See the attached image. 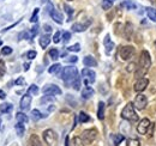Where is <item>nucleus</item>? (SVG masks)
Returning <instances> with one entry per match:
<instances>
[{
	"mask_svg": "<svg viewBox=\"0 0 156 146\" xmlns=\"http://www.w3.org/2000/svg\"><path fill=\"white\" fill-rule=\"evenodd\" d=\"M151 66V60H150V54L147 52V50H143L140 53L139 56V66L136 68V72H135V77L137 79L139 78H143Z\"/></svg>",
	"mask_w": 156,
	"mask_h": 146,
	"instance_id": "nucleus-1",
	"label": "nucleus"
},
{
	"mask_svg": "<svg viewBox=\"0 0 156 146\" xmlns=\"http://www.w3.org/2000/svg\"><path fill=\"white\" fill-rule=\"evenodd\" d=\"M121 117L130 121V122H136L138 121V115H137L136 110H135V106L133 103H127L125 106V108L121 111Z\"/></svg>",
	"mask_w": 156,
	"mask_h": 146,
	"instance_id": "nucleus-2",
	"label": "nucleus"
},
{
	"mask_svg": "<svg viewBox=\"0 0 156 146\" xmlns=\"http://www.w3.org/2000/svg\"><path fill=\"white\" fill-rule=\"evenodd\" d=\"M77 75H78V71L75 66H67V67H65V68L61 71V73H60V78H61L64 82H66V83L73 82Z\"/></svg>",
	"mask_w": 156,
	"mask_h": 146,
	"instance_id": "nucleus-3",
	"label": "nucleus"
},
{
	"mask_svg": "<svg viewBox=\"0 0 156 146\" xmlns=\"http://www.w3.org/2000/svg\"><path fill=\"white\" fill-rule=\"evenodd\" d=\"M135 55V48L132 46H125V47H121L120 50H119V56L121 60L126 61V60H130L132 56Z\"/></svg>",
	"mask_w": 156,
	"mask_h": 146,
	"instance_id": "nucleus-4",
	"label": "nucleus"
},
{
	"mask_svg": "<svg viewBox=\"0 0 156 146\" xmlns=\"http://www.w3.org/2000/svg\"><path fill=\"white\" fill-rule=\"evenodd\" d=\"M42 135H43L44 143L48 144L49 146L55 144V141H57V139H58V137H57V134H55V132H54L53 129H46Z\"/></svg>",
	"mask_w": 156,
	"mask_h": 146,
	"instance_id": "nucleus-5",
	"label": "nucleus"
},
{
	"mask_svg": "<svg viewBox=\"0 0 156 146\" xmlns=\"http://www.w3.org/2000/svg\"><path fill=\"white\" fill-rule=\"evenodd\" d=\"M96 137H98V130H96V129H87V130H84L83 134H82V139H83V141H84L85 144L93 143V141L96 139Z\"/></svg>",
	"mask_w": 156,
	"mask_h": 146,
	"instance_id": "nucleus-6",
	"label": "nucleus"
},
{
	"mask_svg": "<svg viewBox=\"0 0 156 146\" xmlns=\"http://www.w3.org/2000/svg\"><path fill=\"white\" fill-rule=\"evenodd\" d=\"M147 104H148V98H147V96H144V95H142V93H138L136 96V98H135V102H133L135 108H137V109H139V110H143L147 107Z\"/></svg>",
	"mask_w": 156,
	"mask_h": 146,
	"instance_id": "nucleus-7",
	"label": "nucleus"
},
{
	"mask_svg": "<svg viewBox=\"0 0 156 146\" xmlns=\"http://www.w3.org/2000/svg\"><path fill=\"white\" fill-rule=\"evenodd\" d=\"M82 77H83V79H84L85 84L89 85V84H93V83L95 82L96 74H95V72H94L93 70H90V68H84V70L82 71Z\"/></svg>",
	"mask_w": 156,
	"mask_h": 146,
	"instance_id": "nucleus-8",
	"label": "nucleus"
},
{
	"mask_svg": "<svg viewBox=\"0 0 156 146\" xmlns=\"http://www.w3.org/2000/svg\"><path fill=\"white\" fill-rule=\"evenodd\" d=\"M42 92L44 95H51V96H55V95H60L61 93V90L60 88L54 85V84H48L46 85L43 89H42Z\"/></svg>",
	"mask_w": 156,
	"mask_h": 146,
	"instance_id": "nucleus-9",
	"label": "nucleus"
},
{
	"mask_svg": "<svg viewBox=\"0 0 156 146\" xmlns=\"http://www.w3.org/2000/svg\"><path fill=\"white\" fill-rule=\"evenodd\" d=\"M150 121L148 120V119H143V120H140V122H139V125L137 126V132L139 133V134H147V132H148V129L150 127Z\"/></svg>",
	"mask_w": 156,
	"mask_h": 146,
	"instance_id": "nucleus-10",
	"label": "nucleus"
},
{
	"mask_svg": "<svg viewBox=\"0 0 156 146\" xmlns=\"http://www.w3.org/2000/svg\"><path fill=\"white\" fill-rule=\"evenodd\" d=\"M148 84H149V80L147 78H139V79H137L136 84H135V91L137 92L144 91L147 89Z\"/></svg>",
	"mask_w": 156,
	"mask_h": 146,
	"instance_id": "nucleus-11",
	"label": "nucleus"
},
{
	"mask_svg": "<svg viewBox=\"0 0 156 146\" xmlns=\"http://www.w3.org/2000/svg\"><path fill=\"white\" fill-rule=\"evenodd\" d=\"M30 104H31V96L29 93H27L20 99V109L23 110V111H25V110L29 109Z\"/></svg>",
	"mask_w": 156,
	"mask_h": 146,
	"instance_id": "nucleus-12",
	"label": "nucleus"
},
{
	"mask_svg": "<svg viewBox=\"0 0 156 146\" xmlns=\"http://www.w3.org/2000/svg\"><path fill=\"white\" fill-rule=\"evenodd\" d=\"M49 15H51V17L52 19H54V22H57L58 24H61L62 23V16L59 13L58 11L49 4Z\"/></svg>",
	"mask_w": 156,
	"mask_h": 146,
	"instance_id": "nucleus-13",
	"label": "nucleus"
},
{
	"mask_svg": "<svg viewBox=\"0 0 156 146\" xmlns=\"http://www.w3.org/2000/svg\"><path fill=\"white\" fill-rule=\"evenodd\" d=\"M103 43H105V47H106V53L109 54V53L113 50V48H114V43L112 42V40H111V36H109V35H107V36L105 37Z\"/></svg>",
	"mask_w": 156,
	"mask_h": 146,
	"instance_id": "nucleus-14",
	"label": "nucleus"
},
{
	"mask_svg": "<svg viewBox=\"0 0 156 146\" xmlns=\"http://www.w3.org/2000/svg\"><path fill=\"white\" fill-rule=\"evenodd\" d=\"M90 24V20H88L85 24H80V23H75L73 25H72V30L73 31H76V33H83L84 30H87V28H88V25Z\"/></svg>",
	"mask_w": 156,
	"mask_h": 146,
	"instance_id": "nucleus-15",
	"label": "nucleus"
},
{
	"mask_svg": "<svg viewBox=\"0 0 156 146\" xmlns=\"http://www.w3.org/2000/svg\"><path fill=\"white\" fill-rule=\"evenodd\" d=\"M93 96H94V90H93V88L85 86V88L82 90V98H83V99H89V98H91Z\"/></svg>",
	"mask_w": 156,
	"mask_h": 146,
	"instance_id": "nucleus-16",
	"label": "nucleus"
},
{
	"mask_svg": "<svg viewBox=\"0 0 156 146\" xmlns=\"http://www.w3.org/2000/svg\"><path fill=\"white\" fill-rule=\"evenodd\" d=\"M83 64H84L85 66H88V67H95V66L98 65V61H96L93 56L88 55V56H85V57L83 59Z\"/></svg>",
	"mask_w": 156,
	"mask_h": 146,
	"instance_id": "nucleus-17",
	"label": "nucleus"
},
{
	"mask_svg": "<svg viewBox=\"0 0 156 146\" xmlns=\"http://www.w3.org/2000/svg\"><path fill=\"white\" fill-rule=\"evenodd\" d=\"M49 42H51V36H49V35H42L41 38H40V46H41L43 49L48 47Z\"/></svg>",
	"mask_w": 156,
	"mask_h": 146,
	"instance_id": "nucleus-18",
	"label": "nucleus"
},
{
	"mask_svg": "<svg viewBox=\"0 0 156 146\" xmlns=\"http://www.w3.org/2000/svg\"><path fill=\"white\" fill-rule=\"evenodd\" d=\"M60 71H61V65L60 64H54L48 68V72L51 74H59Z\"/></svg>",
	"mask_w": 156,
	"mask_h": 146,
	"instance_id": "nucleus-19",
	"label": "nucleus"
},
{
	"mask_svg": "<svg viewBox=\"0 0 156 146\" xmlns=\"http://www.w3.org/2000/svg\"><path fill=\"white\" fill-rule=\"evenodd\" d=\"M12 108H13V106L11 103H2V104H0V111L4 113V114L10 113L12 110Z\"/></svg>",
	"mask_w": 156,
	"mask_h": 146,
	"instance_id": "nucleus-20",
	"label": "nucleus"
},
{
	"mask_svg": "<svg viewBox=\"0 0 156 146\" xmlns=\"http://www.w3.org/2000/svg\"><path fill=\"white\" fill-rule=\"evenodd\" d=\"M98 117L100 120H103V119H105V103H103V102H100V103H98Z\"/></svg>",
	"mask_w": 156,
	"mask_h": 146,
	"instance_id": "nucleus-21",
	"label": "nucleus"
},
{
	"mask_svg": "<svg viewBox=\"0 0 156 146\" xmlns=\"http://www.w3.org/2000/svg\"><path fill=\"white\" fill-rule=\"evenodd\" d=\"M30 145L31 146H43L42 145V143H41V140H40V138L36 135V134H33V135L30 137Z\"/></svg>",
	"mask_w": 156,
	"mask_h": 146,
	"instance_id": "nucleus-22",
	"label": "nucleus"
},
{
	"mask_svg": "<svg viewBox=\"0 0 156 146\" xmlns=\"http://www.w3.org/2000/svg\"><path fill=\"white\" fill-rule=\"evenodd\" d=\"M132 31H133V26H132L130 23H127V24H126V28H125V38H126V40H131Z\"/></svg>",
	"mask_w": 156,
	"mask_h": 146,
	"instance_id": "nucleus-23",
	"label": "nucleus"
},
{
	"mask_svg": "<svg viewBox=\"0 0 156 146\" xmlns=\"http://www.w3.org/2000/svg\"><path fill=\"white\" fill-rule=\"evenodd\" d=\"M78 120H79L80 123H85V122L90 121V116L88 114H85L84 111H80L79 115H78Z\"/></svg>",
	"mask_w": 156,
	"mask_h": 146,
	"instance_id": "nucleus-24",
	"label": "nucleus"
},
{
	"mask_svg": "<svg viewBox=\"0 0 156 146\" xmlns=\"http://www.w3.org/2000/svg\"><path fill=\"white\" fill-rule=\"evenodd\" d=\"M46 115H42L41 113H40V110L37 109H34L31 111V117H33V120L34 121H39L40 119H42V117H44Z\"/></svg>",
	"mask_w": 156,
	"mask_h": 146,
	"instance_id": "nucleus-25",
	"label": "nucleus"
},
{
	"mask_svg": "<svg viewBox=\"0 0 156 146\" xmlns=\"http://www.w3.org/2000/svg\"><path fill=\"white\" fill-rule=\"evenodd\" d=\"M16 119L18 122H22V123H27L28 122V116L23 113H17L16 114Z\"/></svg>",
	"mask_w": 156,
	"mask_h": 146,
	"instance_id": "nucleus-26",
	"label": "nucleus"
},
{
	"mask_svg": "<svg viewBox=\"0 0 156 146\" xmlns=\"http://www.w3.org/2000/svg\"><path fill=\"white\" fill-rule=\"evenodd\" d=\"M15 128H16V132H17V134L20 137H22L24 134V132H25V127H24V125L22 122H17V125L15 126Z\"/></svg>",
	"mask_w": 156,
	"mask_h": 146,
	"instance_id": "nucleus-27",
	"label": "nucleus"
},
{
	"mask_svg": "<svg viewBox=\"0 0 156 146\" xmlns=\"http://www.w3.org/2000/svg\"><path fill=\"white\" fill-rule=\"evenodd\" d=\"M147 15H148V17L151 19L153 22H156V10L155 9H151V7L147 9Z\"/></svg>",
	"mask_w": 156,
	"mask_h": 146,
	"instance_id": "nucleus-28",
	"label": "nucleus"
},
{
	"mask_svg": "<svg viewBox=\"0 0 156 146\" xmlns=\"http://www.w3.org/2000/svg\"><path fill=\"white\" fill-rule=\"evenodd\" d=\"M102 9L103 10H109L112 6H113V0H102V4H101Z\"/></svg>",
	"mask_w": 156,
	"mask_h": 146,
	"instance_id": "nucleus-29",
	"label": "nucleus"
},
{
	"mask_svg": "<svg viewBox=\"0 0 156 146\" xmlns=\"http://www.w3.org/2000/svg\"><path fill=\"white\" fill-rule=\"evenodd\" d=\"M72 146H84V141L80 137H75L72 139Z\"/></svg>",
	"mask_w": 156,
	"mask_h": 146,
	"instance_id": "nucleus-30",
	"label": "nucleus"
},
{
	"mask_svg": "<svg viewBox=\"0 0 156 146\" xmlns=\"http://www.w3.org/2000/svg\"><path fill=\"white\" fill-rule=\"evenodd\" d=\"M113 139H114V145L119 146V144H120L125 138H124V135H121V134H114V135H113Z\"/></svg>",
	"mask_w": 156,
	"mask_h": 146,
	"instance_id": "nucleus-31",
	"label": "nucleus"
},
{
	"mask_svg": "<svg viewBox=\"0 0 156 146\" xmlns=\"http://www.w3.org/2000/svg\"><path fill=\"white\" fill-rule=\"evenodd\" d=\"M28 93H29V95H37V93H39V88H37V85H35V84L30 85V88L28 89Z\"/></svg>",
	"mask_w": 156,
	"mask_h": 146,
	"instance_id": "nucleus-32",
	"label": "nucleus"
},
{
	"mask_svg": "<svg viewBox=\"0 0 156 146\" xmlns=\"http://www.w3.org/2000/svg\"><path fill=\"white\" fill-rule=\"evenodd\" d=\"M49 56H51V59H52V60H58L59 59V52L55 49V48H53V49H51V50H49Z\"/></svg>",
	"mask_w": 156,
	"mask_h": 146,
	"instance_id": "nucleus-33",
	"label": "nucleus"
},
{
	"mask_svg": "<svg viewBox=\"0 0 156 146\" xmlns=\"http://www.w3.org/2000/svg\"><path fill=\"white\" fill-rule=\"evenodd\" d=\"M72 86H73L75 90H79L80 89V78L78 75L75 78V80L72 82Z\"/></svg>",
	"mask_w": 156,
	"mask_h": 146,
	"instance_id": "nucleus-34",
	"label": "nucleus"
},
{
	"mask_svg": "<svg viewBox=\"0 0 156 146\" xmlns=\"http://www.w3.org/2000/svg\"><path fill=\"white\" fill-rule=\"evenodd\" d=\"M53 101H54V98H53L51 95H47V96H44V97L41 98V103H42V104H46V103H48V102H53Z\"/></svg>",
	"mask_w": 156,
	"mask_h": 146,
	"instance_id": "nucleus-35",
	"label": "nucleus"
},
{
	"mask_svg": "<svg viewBox=\"0 0 156 146\" xmlns=\"http://www.w3.org/2000/svg\"><path fill=\"white\" fill-rule=\"evenodd\" d=\"M64 9H65L66 13L69 15V19H67V20H71V17H72V15H73V10H72L69 5H64Z\"/></svg>",
	"mask_w": 156,
	"mask_h": 146,
	"instance_id": "nucleus-36",
	"label": "nucleus"
},
{
	"mask_svg": "<svg viewBox=\"0 0 156 146\" xmlns=\"http://www.w3.org/2000/svg\"><path fill=\"white\" fill-rule=\"evenodd\" d=\"M127 146H140V143L138 139H130L127 140Z\"/></svg>",
	"mask_w": 156,
	"mask_h": 146,
	"instance_id": "nucleus-37",
	"label": "nucleus"
},
{
	"mask_svg": "<svg viewBox=\"0 0 156 146\" xmlns=\"http://www.w3.org/2000/svg\"><path fill=\"white\" fill-rule=\"evenodd\" d=\"M37 15H39V9H35V11H34V13H33V16H31V18H30V22L31 23H36L37 22Z\"/></svg>",
	"mask_w": 156,
	"mask_h": 146,
	"instance_id": "nucleus-38",
	"label": "nucleus"
},
{
	"mask_svg": "<svg viewBox=\"0 0 156 146\" xmlns=\"http://www.w3.org/2000/svg\"><path fill=\"white\" fill-rule=\"evenodd\" d=\"M67 49H69L70 52H79V50H80V44H79V43H76V44L69 47Z\"/></svg>",
	"mask_w": 156,
	"mask_h": 146,
	"instance_id": "nucleus-39",
	"label": "nucleus"
},
{
	"mask_svg": "<svg viewBox=\"0 0 156 146\" xmlns=\"http://www.w3.org/2000/svg\"><path fill=\"white\" fill-rule=\"evenodd\" d=\"M1 53H2L4 55L11 54V53H12V48H11V47H7V46H6V47H4V48L1 49Z\"/></svg>",
	"mask_w": 156,
	"mask_h": 146,
	"instance_id": "nucleus-40",
	"label": "nucleus"
},
{
	"mask_svg": "<svg viewBox=\"0 0 156 146\" xmlns=\"http://www.w3.org/2000/svg\"><path fill=\"white\" fill-rule=\"evenodd\" d=\"M36 54H37V53H36L35 50H29V52L27 53V57H28L29 60H33V59L36 57Z\"/></svg>",
	"mask_w": 156,
	"mask_h": 146,
	"instance_id": "nucleus-41",
	"label": "nucleus"
},
{
	"mask_svg": "<svg viewBox=\"0 0 156 146\" xmlns=\"http://www.w3.org/2000/svg\"><path fill=\"white\" fill-rule=\"evenodd\" d=\"M27 40V38H30V33L29 31H23L20 34V40Z\"/></svg>",
	"mask_w": 156,
	"mask_h": 146,
	"instance_id": "nucleus-42",
	"label": "nucleus"
},
{
	"mask_svg": "<svg viewBox=\"0 0 156 146\" xmlns=\"http://www.w3.org/2000/svg\"><path fill=\"white\" fill-rule=\"evenodd\" d=\"M70 38H71V34H70V33L65 31V33L62 34V40H64V42H65V43H66V42H69V41H70Z\"/></svg>",
	"mask_w": 156,
	"mask_h": 146,
	"instance_id": "nucleus-43",
	"label": "nucleus"
},
{
	"mask_svg": "<svg viewBox=\"0 0 156 146\" xmlns=\"http://www.w3.org/2000/svg\"><path fill=\"white\" fill-rule=\"evenodd\" d=\"M60 36H61V33H60V31H57V33L54 34V36H53L54 43H59V42H60Z\"/></svg>",
	"mask_w": 156,
	"mask_h": 146,
	"instance_id": "nucleus-44",
	"label": "nucleus"
},
{
	"mask_svg": "<svg viewBox=\"0 0 156 146\" xmlns=\"http://www.w3.org/2000/svg\"><path fill=\"white\" fill-rule=\"evenodd\" d=\"M37 30H39V28H37V25H35V26L29 31V33H30V38H33V37L37 34Z\"/></svg>",
	"mask_w": 156,
	"mask_h": 146,
	"instance_id": "nucleus-45",
	"label": "nucleus"
},
{
	"mask_svg": "<svg viewBox=\"0 0 156 146\" xmlns=\"http://www.w3.org/2000/svg\"><path fill=\"white\" fill-rule=\"evenodd\" d=\"M124 6H127L129 9H135V7H136V5H135L133 2H130V1H126V2H124Z\"/></svg>",
	"mask_w": 156,
	"mask_h": 146,
	"instance_id": "nucleus-46",
	"label": "nucleus"
},
{
	"mask_svg": "<svg viewBox=\"0 0 156 146\" xmlns=\"http://www.w3.org/2000/svg\"><path fill=\"white\" fill-rule=\"evenodd\" d=\"M25 84V80H24V78H18L17 80H16V85H24Z\"/></svg>",
	"mask_w": 156,
	"mask_h": 146,
	"instance_id": "nucleus-47",
	"label": "nucleus"
},
{
	"mask_svg": "<svg viewBox=\"0 0 156 146\" xmlns=\"http://www.w3.org/2000/svg\"><path fill=\"white\" fill-rule=\"evenodd\" d=\"M135 70H136V68H135V64H133V62H131V64L127 66V71H129V72H131V71H135Z\"/></svg>",
	"mask_w": 156,
	"mask_h": 146,
	"instance_id": "nucleus-48",
	"label": "nucleus"
},
{
	"mask_svg": "<svg viewBox=\"0 0 156 146\" xmlns=\"http://www.w3.org/2000/svg\"><path fill=\"white\" fill-rule=\"evenodd\" d=\"M77 56H69V59H67L69 62H77Z\"/></svg>",
	"mask_w": 156,
	"mask_h": 146,
	"instance_id": "nucleus-49",
	"label": "nucleus"
},
{
	"mask_svg": "<svg viewBox=\"0 0 156 146\" xmlns=\"http://www.w3.org/2000/svg\"><path fill=\"white\" fill-rule=\"evenodd\" d=\"M5 97H6V93L2 91V90H0V98H1V99H4Z\"/></svg>",
	"mask_w": 156,
	"mask_h": 146,
	"instance_id": "nucleus-50",
	"label": "nucleus"
},
{
	"mask_svg": "<svg viewBox=\"0 0 156 146\" xmlns=\"http://www.w3.org/2000/svg\"><path fill=\"white\" fill-rule=\"evenodd\" d=\"M44 30H46V31H47V33H49V31H51V30H52V28H51V26H49V25H44Z\"/></svg>",
	"mask_w": 156,
	"mask_h": 146,
	"instance_id": "nucleus-51",
	"label": "nucleus"
},
{
	"mask_svg": "<svg viewBox=\"0 0 156 146\" xmlns=\"http://www.w3.org/2000/svg\"><path fill=\"white\" fill-rule=\"evenodd\" d=\"M29 66H30L29 64H24V71H28L29 70Z\"/></svg>",
	"mask_w": 156,
	"mask_h": 146,
	"instance_id": "nucleus-52",
	"label": "nucleus"
},
{
	"mask_svg": "<svg viewBox=\"0 0 156 146\" xmlns=\"http://www.w3.org/2000/svg\"><path fill=\"white\" fill-rule=\"evenodd\" d=\"M0 128H1V119H0Z\"/></svg>",
	"mask_w": 156,
	"mask_h": 146,
	"instance_id": "nucleus-53",
	"label": "nucleus"
},
{
	"mask_svg": "<svg viewBox=\"0 0 156 146\" xmlns=\"http://www.w3.org/2000/svg\"><path fill=\"white\" fill-rule=\"evenodd\" d=\"M155 47H156V42H155Z\"/></svg>",
	"mask_w": 156,
	"mask_h": 146,
	"instance_id": "nucleus-54",
	"label": "nucleus"
},
{
	"mask_svg": "<svg viewBox=\"0 0 156 146\" xmlns=\"http://www.w3.org/2000/svg\"><path fill=\"white\" fill-rule=\"evenodd\" d=\"M0 44H1V42H0Z\"/></svg>",
	"mask_w": 156,
	"mask_h": 146,
	"instance_id": "nucleus-55",
	"label": "nucleus"
}]
</instances>
